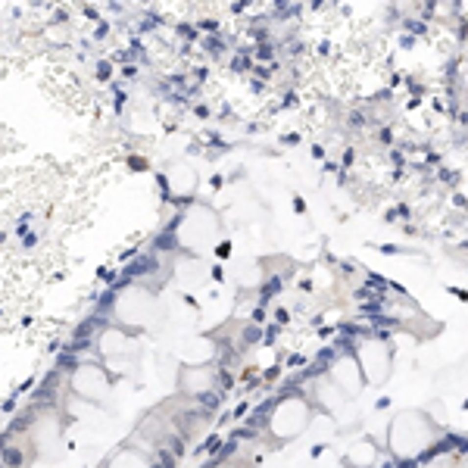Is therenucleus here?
Here are the masks:
<instances>
[{
	"mask_svg": "<svg viewBox=\"0 0 468 468\" xmlns=\"http://www.w3.org/2000/svg\"><path fill=\"white\" fill-rule=\"evenodd\" d=\"M3 465H10V468L22 465V453H19V449H6V453H3Z\"/></svg>",
	"mask_w": 468,
	"mask_h": 468,
	"instance_id": "2",
	"label": "nucleus"
},
{
	"mask_svg": "<svg viewBox=\"0 0 468 468\" xmlns=\"http://www.w3.org/2000/svg\"><path fill=\"white\" fill-rule=\"evenodd\" d=\"M97 384L109 390V381H106L97 369H81V371H78V378H75V390H78L81 396H88V399H100V396H97V390H94Z\"/></svg>",
	"mask_w": 468,
	"mask_h": 468,
	"instance_id": "1",
	"label": "nucleus"
}]
</instances>
